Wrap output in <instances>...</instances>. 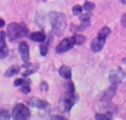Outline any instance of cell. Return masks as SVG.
<instances>
[{"instance_id": "obj_1", "label": "cell", "mask_w": 126, "mask_h": 120, "mask_svg": "<svg viewBox=\"0 0 126 120\" xmlns=\"http://www.w3.org/2000/svg\"><path fill=\"white\" fill-rule=\"evenodd\" d=\"M78 100V95L75 94V88L72 82L67 83V92L59 100L58 109L60 112H69L72 106Z\"/></svg>"}, {"instance_id": "obj_2", "label": "cell", "mask_w": 126, "mask_h": 120, "mask_svg": "<svg viewBox=\"0 0 126 120\" xmlns=\"http://www.w3.org/2000/svg\"><path fill=\"white\" fill-rule=\"evenodd\" d=\"M48 17H49V22L52 27V31L57 36L61 35L67 25L65 15L59 12H50Z\"/></svg>"}, {"instance_id": "obj_3", "label": "cell", "mask_w": 126, "mask_h": 120, "mask_svg": "<svg viewBox=\"0 0 126 120\" xmlns=\"http://www.w3.org/2000/svg\"><path fill=\"white\" fill-rule=\"evenodd\" d=\"M110 34V29L108 27H103L97 33V36L92 40L91 48L94 52H98L102 49L106 37Z\"/></svg>"}, {"instance_id": "obj_4", "label": "cell", "mask_w": 126, "mask_h": 120, "mask_svg": "<svg viewBox=\"0 0 126 120\" xmlns=\"http://www.w3.org/2000/svg\"><path fill=\"white\" fill-rule=\"evenodd\" d=\"M27 32L26 29L21 26L20 24L17 23H11L8 25L7 28V37L10 41H15L19 38H21L22 36H24V34Z\"/></svg>"}, {"instance_id": "obj_5", "label": "cell", "mask_w": 126, "mask_h": 120, "mask_svg": "<svg viewBox=\"0 0 126 120\" xmlns=\"http://www.w3.org/2000/svg\"><path fill=\"white\" fill-rule=\"evenodd\" d=\"M13 118L17 119V120H25V119H29L31 116V111L30 109L25 106L22 103H18L14 109H13Z\"/></svg>"}, {"instance_id": "obj_6", "label": "cell", "mask_w": 126, "mask_h": 120, "mask_svg": "<svg viewBox=\"0 0 126 120\" xmlns=\"http://www.w3.org/2000/svg\"><path fill=\"white\" fill-rule=\"evenodd\" d=\"M75 44H76V42H75L74 36H72V37H66V38H64L63 40H61L58 43V45L55 48V51L57 53H64V52L68 51L69 49H71Z\"/></svg>"}, {"instance_id": "obj_7", "label": "cell", "mask_w": 126, "mask_h": 120, "mask_svg": "<svg viewBox=\"0 0 126 120\" xmlns=\"http://www.w3.org/2000/svg\"><path fill=\"white\" fill-rule=\"evenodd\" d=\"M124 79V75L123 72L120 69L117 70H111L109 73V81L112 84H120Z\"/></svg>"}, {"instance_id": "obj_8", "label": "cell", "mask_w": 126, "mask_h": 120, "mask_svg": "<svg viewBox=\"0 0 126 120\" xmlns=\"http://www.w3.org/2000/svg\"><path fill=\"white\" fill-rule=\"evenodd\" d=\"M30 49H29V45L26 41H22L20 42L19 44V52H20V55L22 57V60L24 61V63L26 62H29V59H30Z\"/></svg>"}, {"instance_id": "obj_9", "label": "cell", "mask_w": 126, "mask_h": 120, "mask_svg": "<svg viewBox=\"0 0 126 120\" xmlns=\"http://www.w3.org/2000/svg\"><path fill=\"white\" fill-rule=\"evenodd\" d=\"M6 33L4 31H0V59H4L8 55V47L5 42Z\"/></svg>"}, {"instance_id": "obj_10", "label": "cell", "mask_w": 126, "mask_h": 120, "mask_svg": "<svg viewBox=\"0 0 126 120\" xmlns=\"http://www.w3.org/2000/svg\"><path fill=\"white\" fill-rule=\"evenodd\" d=\"M28 103H29L31 106H33V107H36V108H40V109L46 108V107L48 106V102H47V101L38 99V98H36V97H31V98L29 99Z\"/></svg>"}, {"instance_id": "obj_11", "label": "cell", "mask_w": 126, "mask_h": 120, "mask_svg": "<svg viewBox=\"0 0 126 120\" xmlns=\"http://www.w3.org/2000/svg\"><path fill=\"white\" fill-rule=\"evenodd\" d=\"M59 75H60L62 78L66 79V80L71 79V76H72L71 68H70V67H68V66H65V65L61 66V67H60V69H59Z\"/></svg>"}, {"instance_id": "obj_12", "label": "cell", "mask_w": 126, "mask_h": 120, "mask_svg": "<svg viewBox=\"0 0 126 120\" xmlns=\"http://www.w3.org/2000/svg\"><path fill=\"white\" fill-rule=\"evenodd\" d=\"M116 89H117V86H116V84H112V86L111 87H109L108 88V90L104 92V94H103V99H111L112 97H113V95L115 94V92H116Z\"/></svg>"}, {"instance_id": "obj_13", "label": "cell", "mask_w": 126, "mask_h": 120, "mask_svg": "<svg viewBox=\"0 0 126 120\" xmlns=\"http://www.w3.org/2000/svg\"><path fill=\"white\" fill-rule=\"evenodd\" d=\"M31 39L33 41H37V42H43L45 40V35L42 32L39 31H34L31 34Z\"/></svg>"}, {"instance_id": "obj_14", "label": "cell", "mask_w": 126, "mask_h": 120, "mask_svg": "<svg viewBox=\"0 0 126 120\" xmlns=\"http://www.w3.org/2000/svg\"><path fill=\"white\" fill-rule=\"evenodd\" d=\"M19 72H20V67H18V66H12V67H10V68L6 71L5 76H6V77H12V76L18 74Z\"/></svg>"}, {"instance_id": "obj_15", "label": "cell", "mask_w": 126, "mask_h": 120, "mask_svg": "<svg viewBox=\"0 0 126 120\" xmlns=\"http://www.w3.org/2000/svg\"><path fill=\"white\" fill-rule=\"evenodd\" d=\"M30 85H31V81H30V80H27V81L24 80V83L22 84L23 87H22V89H21L22 92H24V93H29L30 90H31Z\"/></svg>"}, {"instance_id": "obj_16", "label": "cell", "mask_w": 126, "mask_h": 120, "mask_svg": "<svg viewBox=\"0 0 126 120\" xmlns=\"http://www.w3.org/2000/svg\"><path fill=\"white\" fill-rule=\"evenodd\" d=\"M112 118V114L110 112L104 113V114H96L95 119L96 120H110Z\"/></svg>"}, {"instance_id": "obj_17", "label": "cell", "mask_w": 126, "mask_h": 120, "mask_svg": "<svg viewBox=\"0 0 126 120\" xmlns=\"http://www.w3.org/2000/svg\"><path fill=\"white\" fill-rule=\"evenodd\" d=\"M83 8H84V10H85V11L92 12V11L94 9V4L93 2H91V1H85Z\"/></svg>"}, {"instance_id": "obj_18", "label": "cell", "mask_w": 126, "mask_h": 120, "mask_svg": "<svg viewBox=\"0 0 126 120\" xmlns=\"http://www.w3.org/2000/svg\"><path fill=\"white\" fill-rule=\"evenodd\" d=\"M10 119V113L6 109H0V120H8Z\"/></svg>"}, {"instance_id": "obj_19", "label": "cell", "mask_w": 126, "mask_h": 120, "mask_svg": "<svg viewBox=\"0 0 126 120\" xmlns=\"http://www.w3.org/2000/svg\"><path fill=\"white\" fill-rule=\"evenodd\" d=\"M39 51H40V54L42 56H45L47 54V51H48V44L43 42L39 45Z\"/></svg>"}, {"instance_id": "obj_20", "label": "cell", "mask_w": 126, "mask_h": 120, "mask_svg": "<svg viewBox=\"0 0 126 120\" xmlns=\"http://www.w3.org/2000/svg\"><path fill=\"white\" fill-rule=\"evenodd\" d=\"M74 38H75L76 44H79V45L83 44L85 42V40H86V37L84 35H81V34H75L74 35Z\"/></svg>"}, {"instance_id": "obj_21", "label": "cell", "mask_w": 126, "mask_h": 120, "mask_svg": "<svg viewBox=\"0 0 126 120\" xmlns=\"http://www.w3.org/2000/svg\"><path fill=\"white\" fill-rule=\"evenodd\" d=\"M91 16H92V12H88L87 11V13H84V14H80V20H81V22H85V21H88V20H90V18H91Z\"/></svg>"}, {"instance_id": "obj_22", "label": "cell", "mask_w": 126, "mask_h": 120, "mask_svg": "<svg viewBox=\"0 0 126 120\" xmlns=\"http://www.w3.org/2000/svg\"><path fill=\"white\" fill-rule=\"evenodd\" d=\"M82 9H83V8H82L80 5L74 6V7H73V10H72V11H73V14H74L75 16H79V15L82 13Z\"/></svg>"}, {"instance_id": "obj_23", "label": "cell", "mask_w": 126, "mask_h": 120, "mask_svg": "<svg viewBox=\"0 0 126 120\" xmlns=\"http://www.w3.org/2000/svg\"><path fill=\"white\" fill-rule=\"evenodd\" d=\"M90 25H91V23H90V21L88 20V21H85V22H83V24L81 25V26H79L78 27V30H86L88 27H90Z\"/></svg>"}, {"instance_id": "obj_24", "label": "cell", "mask_w": 126, "mask_h": 120, "mask_svg": "<svg viewBox=\"0 0 126 120\" xmlns=\"http://www.w3.org/2000/svg\"><path fill=\"white\" fill-rule=\"evenodd\" d=\"M40 89H41L43 91H46V90H48V85H47L45 82H42L41 85H40Z\"/></svg>"}, {"instance_id": "obj_25", "label": "cell", "mask_w": 126, "mask_h": 120, "mask_svg": "<svg viewBox=\"0 0 126 120\" xmlns=\"http://www.w3.org/2000/svg\"><path fill=\"white\" fill-rule=\"evenodd\" d=\"M23 83H24V80L23 79H18V80L15 81L14 85H15V87H18V86H22Z\"/></svg>"}, {"instance_id": "obj_26", "label": "cell", "mask_w": 126, "mask_h": 120, "mask_svg": "<svg viewBox=\"0 0 126 120\" xmlns=\"http://www.w3.org/2000/svg\"><path fill=\"white\" fill-rule=\"evenodd\" d=\"M121 24H122V26H123L124 28H126V13L123 15V17H122V19H121Z\"/></svg>"}, {"instance_id": "obj_27", "label": "cell", "mask_w": 126, "mask_h": 120, "mask_svg": "<svg viewBox=\"0 0 126 120\" xmlns=\"http://www.w3.org/2000/svg\"><path fill=\"white\" fill-rule=\"evenodd\" d=\"M52 118L53 119H65V117H63V116H54Z\"/></svg>"}, {"instance_id": "obj_28", "label": "cell", "mask_w": 126, "mask_h": 120, "mask_svg": "<svg viewBox=\"0 0 126 120\" xmlns=\"http://www.w3.org/2000/svg\"><path fill=\"white\" fill-rule=\"evenodd\" d=\"M4 24H5V22H4V20H2V19H0V28H1V27H3V26H4Z\"/></svg>"}, {"instance_id": "obj_29", "label": "cell", "mask_w": 126, "mask_h": 120, "mask_svg": "<svg viewBox=\"0 0 126 120\" xmlns=\"http://www.w3.org/2000/svg\"><path fill=\"white\" fill-rule=\"evenodd\" d=\"M119 1H120L122 4H125V5H126V0H119Z\"/></svg>"}]
</instances>
